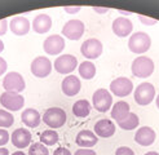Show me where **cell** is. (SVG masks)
<instances>
[{
    "mask_svg": "<svg viewBox=\"0 0 159 155\" xmlns=\"http://www.w3.org/2000/svg\"><path fill=\"white\" fill-rule=\"evenodd\" d=\"M129 105L125 101H119V102L114 104L113 108H111V118L115 119L118 123L124 120L129 114Z\"/></svg>",
    "mask_w": 159,
    "mask_h": 155,
    "instance_id": "cell-23",
    "label": "cell"
},
{
    "mask_svg": "<svg viewBox=\"0 0 159 155\" xmlns=\"http://www.w3.org/2000/svg\"><path fill=\"white\" fill-rule=\"evenodd\" d=\"M150 45H152V39L146 33L139 31V33H134L129 36L128 48L132 53L142 54L150 49Z\"/></svg>",
    "mask_w": 159,
    "mask_h": 155,
    "instance_id": "cell-1",
    "label": "cell"
},
{
    "mask_svg": "<svg viewBox=\"0 0 159 155\" xmlns=\"http://www.w3.org/2000/svg\"><path fill=\"white\" fill-rule=\"evenodd\" d=\"M79 75H80V78L87 79V80L92 79V78H94V75H96V66H94L91 61L82 62L80 66H79Z\"/></svg>",
    "mask_w": 159,
    "mask_h": 155,
    "instance_id": "cell-25",
    "label": "cell"
},
{
    "mask_svg": "<svg viewBox=\"0 0 159 155\" xmlns=\"http://www.w3.org/2000/svg\"><path fill=\"white\" fill-rule=\"evenodd\" d=\"M11 141H12L13 146H16L17 149H25L31 142V133L29 132V129L18 128L12 133Z\"/></svg>",
    "mask_w": 159,
    "mask_h": 155,
    "instance_id": "cell-17",
    "label": "cell"
},
{
    "mask_svg": "<svg viewBox=\"0 0 159 155\" xmlns=\"http://www.w3.org/2000/svg\"><path fill=\"white\" fill-rule=\"evenodd\" d=\"M131 70L136 78H149L154 73V62L149 57H136L132 62Z\"/></svg>",
    "mask_w": 159,
    "mask_h": 155,
    "instance_id": "cell-2",
    "label": "cell"
},
{
    "mask_svg": "<svg viewBox=\"0 0 159 155\" xmlns=\"http://www.w3.org/2000/svg\"><path fill=\"white\" fill-rule=\"evenodd\" d=\"M154 98H155V88L152 83H141L134 89V101L141 106H146L152 104Z\"/></svg>",
    "mask_w": 159,
    "mask_h": 155,
    "instance_id": "cell-4",
    "label": "cell"
},
{
    "mask_svg": "<svg viewBox=\"0 0 159 155\" xmlns=\"http://www.w3.org/2000/svg\"><path fill=\"white\" fill-rule=\"evenodd\" d=\"M42 120L49 128H61L66 123V113L61 107H51L44 113Z\"/></svg>",
    "mask_w": 159,
    "mask_h": 155,
    "instance_id": "cell-3",
    "label": "cell"
},
{
    "mask_svg": "<svg viewBox=\"0 0 159 155\" xmlns=\"http://www.w3.org/2000/svg\"><path fill=\"white\" fill-rule=\"evenodd\" d=\"M118 13L119 14H125V16H131L132 14L131 12H124V11H118Z\"/></svg>",
    "mask_w": 159,
    "mask_h": 155,
    "instance_id": "cell-40",
    "label": "cell"
},
{
    "mask_svg": "<svg viewBox=\"0 0 159 155\" xmlns=\"http://www.w3.org/2000/svg\"><path fill=\"white\" fill-rule=\"evenodd\" d=\"M157 106H158V108H159V95H158V97H157Z\"/></svg>",
    "mask_w": 159,
    "mask_h": 155,
    "instance_id": "cell-44",
    "label": "cell"
},
{
    "mask_svg": "<svg viewBox=\"0 0 159 155\" xmlns=\"http://www.w3.org/2000/svg\"><path fill=\"white\" fill-rule=\"evenodd\" d=\"M43 48L49 56H57L65 48V40L60 35H51L44 40Z\"/></svg>",
    "mask_w": 159,
    "mask_h": 155,
    "instance_id": "cell-13",
    "label": "cell"
},
{
    "mask_svg": "<svg viewBox=\"0 0 159 155\" xmlns=\"http://www.w3.org/2000/svg\"><path fill=\"white\" fill-rule=\"evenodd\" d=\"M94 135L98 137H111L115 133V124L109 119H101L94 124Z\"/></svg>",
    "mask_w": 159,
    "mask_h": 155,
    "instance_id": "cell-19",
    "label": "cell"
},
{
    "mask_svg": "<svg viewBox=\"0 0 159 155\" xmlns=\"http://www.w3.org/2000/svg\"><path fill=\"white\" fill-rule=\"evenodd\" d=\"M3 88L5 89V92L20 93L26 88V83H25V80H23L21 74L16 73V71H11L4 76Z\"/></svg>",
    "mask_w": 159,
    "mask_h": 155,
    "instance_id": "cell-5",
    "label": "cell"
},
{
    "mask_svg": "<svg viewBox=\"0 0 159 155\" xmlns=\"http://www.w3.org/2000/svg\"><path fill=\"white\" fill-rule=\"evenodd\" d=\"M4 51V43H3V40L0 39V53H2Z\"/></svg>",
    "mask_w": 159,
    "mask_h": 155,
    "instance_id": "cell-41",
    "label": "cell"
},
{
    "mask_svg": "<svg viewBox=\"0 0 159 155\" xmlns=\"http://www.w3.org/2000/svg\"><path fill=\"white\" fill-rule=\"evenodd\" d=\"M51 27H52V18L48 14L42 13V14L36 16V17L34 18V21H33V29L38 34L48 33V31L51 30Z\"/></svg>",
    "mask_w": 159,
    "mask_h": 155,
    "instance_id": "cell-20",
    "label": "cell"
},
{
    "mask_svg": "<svg viewBox=\"0 0 159 155\" xmlns=\"http://www.w3.org/2000/svg\"><path fill=\"white\" fill-rule=\"evenodd\" d=\"M93 11L102 14V13H106V12H107V8H98V7H93Z\"/></svg>",
    "mask_w": 159,
    "mask_h": 155,
    "instance_id": "cell-38",
    "label": "cell"
},
{
    "mask_svg": "<svg viewBox=\"0 0 159 155\" xmlns=\"http://www.w3.org/2000/svg\"><path fill=\"white\" fill-rule=\"evenodd\" d=\"M155 132L153 128L150 127H141L137 132L136 135H134V141H136L139 145L141 146H150L153 145L154 141H155Z\"/></svg>",
    "mask_w": 159,
    "mask_h": 155,
    "instance_id": "cell-18",
    "label": "cell"
},
{
    "mask_svg": "<svg viewBox=\"0 0 159 155\" xmlns=\"http://www.w3.org/2000/svg\"><path fill=\"white\" fill-rule=\"evenodd\" d=\"M102 51H104V48H102V43L98 40V39H94V38L85 40L82 44V48H80L82 54L88 60L98 58L102 54Z\"/></svg>",
    "mask_w": 159,
    "mask_h": 155,
    "instance_id": "cell-11",
    "label": "cell"
},
{
    "mask_svg": "<svg viewBox=\"0 0 159 155\" xmlns=\"http://www.w3.org/2000/svg\"><path fill=\"white\" fill-rule=\"evenodd\" d=\"M11 155H25V153H23V151H16V153H13Z\"/></svg>",
    "mask_w": 159,
    "mask_h": 155,
    "instance_id": "cell-42",
    "label": "cell"
},
{
    "mask_svg": "<svg viewBox=\"0 0 159 155\" xmlns=\"http://www.w3.org/2000/svg\"><path fill=\"white\" fill-rule=\"evenodd\" d=\"M139 20H140L141 23H144V25H146V26H153V25H155V23L158 22L157 20L148 18L146 16H139Z\"/></svg>",
    "mask_w": 159,
    "mask_h": 155,
    "instance_id": "cell-32",
    "label": "cell"
},
{
    "mask_svg": "<svg viewBox=\"0 0 159 155\" xmlns=\"http://www.w3.org/2000/svg\"><path fill=\"white\" fill-rule=\"evenodd\" d=\"M53 155H71V153L66 147H57V149L54 150Z\"/></svg>",
    "mask_w": 159,
    "mask_h": 155,
    "instance_id": "cell-33",
    "label": "cell"
},
{
    "mask_svg": "<svg viewBox=\"0 0 159 155\" xmlns=\"http://www.w3.org/2000/svg\"><path fill=\"white\" fill-rule=\"evenodd\" d=\"M7 29H8V22L7 20H0V36L4 35L7 33Z\"/></svg>",
    "mask_w": 159,
    "mask_h": 155,
    "instance_id": "cell-35",
    "label": "cell"
},
{
    "mask_svg": "<svg viewBox=\"0 0 159 155\" xmlns=\"http://www.w3.org/2000/svg\"><path fill=\"white\" fill-rule=\"evenodd\" d=\"M9 29H11V31L14 35L23 36L30 31L31 25H30V21L26 17H23V16H18V17H13L11 20Z\"/></svg>",
    "mask_w": 159,
    "mask_h": 155,
    "instance_id": "cell-16",
    "label": "cell"
},
{
    "mask_svg": "<svg viewBox=\"0 0 159 155\" xmlns=\"http://www.w3.org/2000/svg\"><path fill=\"white\" fill-rule=\"evenodd\" d=\"M132 89H133L132 80L128 79V78H124V76L116 78V79H114L113 82L110 83V91L116 97L128 96V95L132 93Z\"/></svg>",
    "mask_w": 159,
    "mask_h": 155,
    "instance_id": "cell-7",
    "label": "cell"
},
{
    "mask_svg": "<svg viewBox=\"0 0 159 155\" xmlns=\"http://www.w3.org/2000/svg\"><path fill=\"white\" fill-rule=\"evenodd\" d=\"M115 155H134V153L128 146H120L119 149H116Z\"/></svg>",
    "mask_w": 159,
    "mask_h": 155,
    "instance_id": "cell-30",
    "label": "cell"
},
{
    "mask_svg": "<svg viewBox=\"0 0 159 155\" xmlns=\"http://www.w3.org/2000/svg\"><path fill=\"white\" fill-rule=\"evenodd\" d=\"M73 113L78 118H87L91 113V104L87 100H79L73 105Z\"/></svg>",
    "mask_w": 159,
    "mask_h": 155,
    "instance_id": "cell-24",
    "label": "cell"
},
{
    "mask_svg": "<svg viewBox=\"0 0 159 155\" xmlns=\"http://www.w3.org/2000/svg\"><path fill=\"white\" fill-rule=\"evenodd\" d=\"M133 30V23L131 20L125 17H118L113 21V31L119 38L129 36Z\"/></svg>",
    "mask_w": 159,
    "mask_h": 155,
    "instance_id": "cell-15",
    "label": "cell"
},
{
    "mask_svg": "<svg viewBox=\"0 0 159 155\" xmlns=\"http://www.w3.org/2000/svg\"><path fill=\"white\" fill-rule=\"evenodd\" d=\"M8 154H9L8 149H5V147H0V155H8Z\"/></svg>",
    "mask_w": 159,
    "mask_h": 155,
    "instance_id": "cell-39",
    "label": "cell"
},
{
    "mask_svg": "<svg viewBox=\"0 0 159 155\" xmlns=\"http://www.w3.org/2000/svg\"><path fill=\"white\" fill-rule=\"evenodd\" d=\"M40 142L47 146H53L58 142V133L53 129L44 131L40 135Z\"/></svg>",
    "mask_w": 159,
    "mask_h": 155,
    "instance_id": "cell-27",
    "label": "cell"
},
{
    "mask_svg": "<svg viewBox=\"0 0 159 155\" xmlns=\"http://www.w3.org/2000/svg\"><path fill=\"white\" fill-rule=\"evenodd\" d=\"M7 61L4 60V58H2V57H0V76H2L5 71H7Z\"/></svg>",
    "mask_w": 159,
    "mask_h": 155,
    "instance_id": "cell-37",
    "label": "cell"
},
{
    "mask_svg": "<svg viewBox=\"0 0 159 155\" xmlns=\"http://www.w3.org/2000/svg\"><path fill=\"white\" fill-rule=\"evenodd\" d=\"M139 123H140V119H139V116L134 114V113H129L128 116L122 120V122H119V127H120L124 131H131V129H134V128H137L139 127Z\"/></svg>",
    "mask_w": 159,
    "mask_h": 155,
    "instance_id": "cell-26",
    "label": "cell"
},
{
    "mask_svg": "<svg viewBox=\"0 0 159 155\" xmlns=\"http://www.w3.org/2000/svg\"><path fill=\"white\" fill-rule=\"evenodd\" d=\"M22 123L29 128H36L42 122V116L35 108H26L21 114Z\"/></svg>",
    "mask_w": 159,
    "mask_h": 155,
    "instance_id": "cell-21",
    "label": "cell"
},
{
    "mask_svg": "<svg viewBox=\"0 0 159 155\" xmlns=\"http://www.w3.org/2000/svg\"><path fill=\"white\" fill-rule=\"evenodd\" d=\"M9 133H8V131L5 129H0V146H4L5 144H8V141H9Z\"/></svg>",
    "mask_w": 159,
    "mask_h": 155,
    "instance_id": "cell-31",
    "label": "cell"
},
{
    "mask_svg": "<svg viewBox=\"0 0 159 155\" xmlns=\"http://www.w3.org/2000/svg\"><path fill=\"white\" fill-rule=\"evenodd\" d=\"M54 69L56 71H57L58 74H70L73 73L74 70L76 69L78 66V60L75 56H73V54H62V56L57 57V60L54 61Z\"/></svg>",
    "mask_w": 159,
    "mask_h": 155,
    "instance_id": "cell-9",
    "label": "cell"
},
{
    "mask_svg": "<svg viewBox=\"0 0 159 155\" xmlns=\"http://www.w3.org/2000/svg\"><path fill=\"white\" fill-rule=\"evenodd\" d=\"M145 155H159L158 153H155V151H149V153H146Z\"/></svg>",
    "mask_w": 159,
    "mask_h": 155,
    "instance_id": "cell-43",
    "label": "cell"
},
{
    "mask_svg": "<svg viewBox=\"0 0 159 155\" xmlns=\"http://www.w3.org/2000/svg\"><path fill=\"white\" fill-rule=\"evenodd\" d=\"M29 155H49V151L42 142H35L30 146Z\"/></svg>",
    "mask_w": 159,
    "mask_h": 155,
    "instance_id": "cell-29",
    "label": "cell"
},
{
    "mask_svg": "<svg viewBox=\"0 0 159 155\" xmlns=\"http://www.w3.org/2000/svg\"><path fill=\"white\" fill-rule=\"evenodd\" d=\"M13 123H14L13 115L11 113L0 108V127L2 128H9V127L13 126Z\"/></svg>",
    "mask_w": 159,
    "mask_h": 155,
    "instance_id": "cell-28",
    "label": "cell"
},
{
    "mask_svg": "<svg viewBox=\"0 0 159 155\" xmlns=\"http://www.w3.org/2000/svg\"><path fill=\"white\" fill-rule=\"evenodd\" d=\"M92 102L93 107L100 113H106L109 108H111V104H113V97H111L110 92L107 89H97L92 96Z\"/></svg>",
    "mask_w": 159,
    "mask_h": 155,
    "instance_id": "cell-6",
    "label": "cell"
},
{
    "mask_svg": "<svg viewBox=\"0 0 159 155\" xmlns=\"http://www.w3.org/2000/svg\"><path fill=\"white\" fill-rule=\"evenodd\" d=\"M0 104L3 107L8 108L11 111H18L20 108L23 107L25 105V98H23L20 93L14 92H4L0 96Z\"/></svg>",
    "mask_w": 159,
    "mask_h": 155,
    "instance_id": "cell-8",
    "label": "cell"
},
{
    "mask_svg": "<svg viewBox=\"0 0 159 155\" xmlns=\"http://www.w3.org/2000/svg\"><path fill=\"white\" fill-rule=\"evenodd\" d=\"M74 155H96V153L91 149H79Z\"/></svg>",
    "mask_w": 159,
    "mask_h": 155,
    "instance_id": "cell-34",
    "label": "cell"
},
{
    "mask_svg": "<svg viewBox=\"0 0 159 155\" xmlns=\"http://www.w3.org/2000/svg\"><path fill=\"white\" fill-rule=\"evenodd\" d=\"M80 88H82V83L79 80V78H76L75 75L66 76L61 84V89L63 92V95H66L69 97L76 96L80 92Z\"/></svg>",
    "mask_w": 159,
    "mask_h": 155,
    "instance_id": "cell-14",
    "label": "cell"
},
{
    "mask_svg": "<svg viewBox=\"0 0 159 155\" xmlns=\"http://www.w3.org/2000/svg\"><path fill=\"white\" fill-rule=\"evenodd\" d=\"M52 71V62L48 57L39 56L31 62V73L36 78H47Z\"/></svg>",
    "mask_w": 159,
    "mask_h": 155,
    "instance_id": "cell-12",
    "label": "cell"
},
{
    "mask_svg": "<svg viewBox=\"0 0 159 155\" xmlns=\"http://www.w3.org/2000/svg\"><path fill=\"white\" fill-rule=\"evenodd\" d=\"M63 9H65V12H67L70 14H74V13H78L79 11L82 9V8L80 7H65Z\"/></svg>",
    "mask_w": 159,
    "mask_h": 155,
    "instance_id": "cell-36",
    "label": "cell"
},
{
    "mask_svg": "<svg viewBox=\"0 0 159 155\" xmlns=\"http://www.w3.org/2000/svg\"><path fill=\"white\" fill-rule=\"evenodd\" d=\"M97 141H98L97 136L94 135L93 132L87 131V129L80 131L76 135V138H75V142L79 146H80V147H83V149H88V147L94 146V145L97 144Z\"/></svg>",
    "mask_w": 159,
    "mask_h": 155,
    "instance_id": "cell-22",
    "label": "cell"
},
{
    "mask_svg": "<svg viewBox=\"0 0 159 155\" xmlns=\"http://www.w3.org/2000/svg\"><path fill=\"white\" fill-rule=\"evenodd\" d=\"M84 34V23L80 20H70L62 27V35L70 40H79Z\"/></svg>",
    "mask_w": 159,
    "mask_h": 155,
    "instance_id": "cell-10",
    "label": "cell"
}]
</instances>
